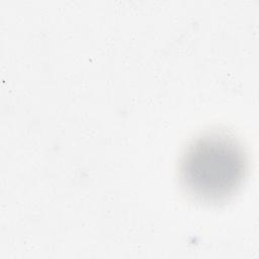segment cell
Segmentation results:
<instances>
[{"mask_svg":"<svg viewBox=\"0 0 259 259\" xmlns=\"http://www.w3.org/2000/svg\"><path fill=\"white\" fill-rule=\"evenodd\" d=\"M248 159L242 144L221 130L205 132L185 148L179 162V179L185 191L204 202H221L243 183Z\"/></svg>","mask_w":259,"mask_h":259,"instance_id":"cell-1","label":"cell"}]
</instances>
